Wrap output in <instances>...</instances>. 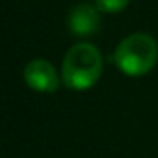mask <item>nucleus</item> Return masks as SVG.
Returning a JSON list of instances; mask_svg holds the SVG:
<instances>
[{"label": "nucleus", "instance_id": "4", "mask_svg": "<svg viewBox=\"0 0 158 158\" xmlns=\"http://www.w3.org/2000/svg\"><path fill=\"white\" fill-rule=\"evenodd\" d=\"M101 11L92 4H77L68 17L70 31L77 37L94 35L101 26Z\"/></svg>", "mask_w": 158, "mask_h": 158}, {"label": "nucleus", "instance_id": "5", "mask_svg": "<svg viewBox=\"0 0 158 158\" xmlns=\"http://www.w3.org/2000/svg\"><path fill=\"white\" fill-rule=\"evenodd\" d=\"M129 6V0H96V7L101 13H119Z\"/></svg>", "mask_w": 158, "mask_h": 158}, {"label": "nucleus", "instance_id": "2", "mask_svg": "<svg viewBox=\"0 0 158 158\" xmlns=\"http://www.w3.org/2000/svg\"><path fill=\"white\" fill-rule=\"evenodd\" d=\"M158 61V44L147 33H132L118 44L114 63L129 77L145 76Z\"/></svg>", "mask_w": 158, "mask_h": 158}, {"label": "nucleus", "instance_id": "3", "mask_svg": "<svg viewBox=\"0 0 158 158\" xmlns=\"http://www.w3.org/2000/svg\"><path fill=\"white\" fill-rule=\"evenodd\" d=\"M22 76H24L26 85L31 90L42 92V94L55 92L59 88V83H61V77H59L57 70L46 59H33V61H30L24 66Z\"/></svg>", "mask_w": 158, "mask_h": 158}, {"label": "nucleus", "instance_id": "1", "mask_svg": "<svg viewBox=\"0 0 158 158\" xmlns=\"http://www.w3.org/2000/svg\"><path fill=\"white\" fill-rule=\"evenodd\" d=\"M101 70L103 59L99 50L94 44L77 42L63 59L61 79L70 90H88L98 83Z\"/></svg>", "mask_w": 158, "mask_h": 158}]
</instances>
